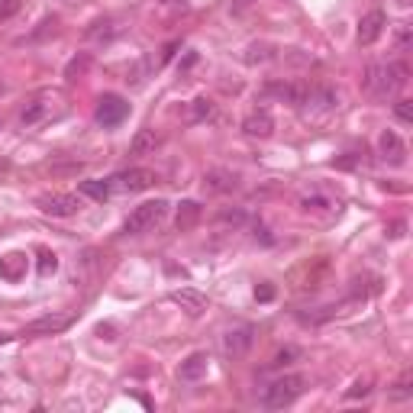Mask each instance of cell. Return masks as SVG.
Segmentation results:
<instances>
[{
    "instance_id": "6",
    "label": "cell",
    "mask_w": 413,
    "mask_h": 413,
    "mask_svg": "<svg viewBox=\"0 0 413 413\" xmlns=\"http://www.w3.org/2000/svg\"><path fill=\"white\" fill-rule=\"evenodd\" d=\"M159 181V175L149 168H127V171H117L110 178V188L113 191H123V194H139V191H149L152 184Z\"/></svg>"
},
{
    "instance_id": "27",
    "label": "cell",
    "mask_w": 413,
    "mask_h": 413,
    "mask_svg": "<svg viewBox=\"0 0 413 413\" xmlns=\"http://www.w3.org/2000/svg\"><path fill=\"white\" fill-rule=\"evenodd\" d=\"M394 117H397L400 123H413V104L410 100H397V104H394Z\"/></svg>"
},
{
    "instance_id": "31",
    "label": "cell",
    "mask_w": 413,
    "mask_h": 413,
    "mask_svg": "<svg viewBox=\"0 0 413 413\" xmlns=\"http://www.w3.org/2000/svg\"><path fill=\"white\" fill-rule=\"evenodd\" d=\"M220 220H223V223H245V213L242 210H223V213H220Z\"/></svg>"
},
{
    "instance_id": "14",
    "label": "cell",
    "mask_w": 413,
    "mask_h": 413,
    "mask_svg": "<svg viewBox=\"0 0 413 413\" xmlns=\"http://www.w3.org/2000/svg\"><path fill=\"white\" fill-rule=\"evenodd\" d=\"M171 301L178 304V307L184 310V313L188 316H200L203 310H207V294H200V291H194V287H175V291H171Z\"/></svg>"
},
{
    "instance_id": "10",
    "label": "cell",
    "mask_w": 413,
    "mask_h": 413,
    "mask_svg": "<svg viewBox=\"0 0 413 413\" xmlns=\"http://www.w3.org/2000/svg\"><path fill=\"white\" fill-rule=\"evenodd\" d=\"M252 343H255V329L252 326H232V329H226V336H223V352L230 358H242L245 352L252 349Z\"/></svg>"
},
{
    "instance_id": "3",
    "label": "cell",
    "mask_w": 413,
    "mask_h": 413,
    "mask_svg": "<svg viewBox=\"0 0 413 413\" xmlns=\"http://www.w3.org/2000/svg\"><path fill=\"white\" fill-rule=\"evenodd\" d=\"M65 107H62V97L55 91H39L33 100H26V107L20 110V127L23 129H33L39 123H45L49 117H58Z\"/></svg>"
},
{
    "instance_id": "2",
    "label": "cell",
    "mask_w": 413,
    "mask_h": 413,
    "mask_svg": "<svg viewBox=\"0 0 413 413\" xmlns=\"http://www.w3.org/2000/svg\"><path fill=\"white\" fill-rule=\"evenodd\" d=\"M304 387H307V378H304V375H281V378H274L272 385L265 387L262 404H265L268 410H284V407H291L301 397Z\"/></svg>"
},
{
    "instance_id": "11",
    "label": "cell",
    "mask_w": 413,
    "mask_h": 413,
    "mask_svg": "<svg viewBox=\"0 0 413 413\" xmlns=\"http://www.w3.org/2000/svg\"><path fill=\"white\" fill-rule=\"evenodd\" d=\"M387 26V14L385 10H368V14L358 20V45H375L381 39Z\"/></svg>"
},
{
    "instance_id": "4",
    "label": "cell",
    "mask_w": 413,
    "mask_h": 413,
    "mask_svg": "<svg viewBox=\"0 0 413 413\" xmlns=\"http://www.w3.org/2000/svg\"><path fill=\"white\" fill-rule=\"evenodd\" d=\"M165 217H168V200H146L127 217L123 232H127V236H142V232L155 230Z\"/></svg>"
},
{
    "instance_id": "33",
    "label": "cell",
    "mask_w": 413,
    "mask_h": 413,
    "mask_svg": "<svg viewBox=\"0 0 413 413\" xmlns=\"http://www.w3.org/2000/svg\"><path fill=\"white\" fill-rule=\"evenodd\" d=\"M294 355H297V349H281L278 355L272 358V365H287V362H291V358H294Z\"/></svg>"
},
{
    "instance_id": "12",
    "label": "cell",
    "mask_w": 413,
    "mask_h": 413,
    "mask_svg": "<svg viewBox=\"0 0 413 413\" xmlns=\"http://www.w3.org/2000/svg\"><path fill=\"white\" fill-rule=\"evenodd\" d=\"M71 320H75L71 313H49V316L33 320L23 333H29V336H55V333H65L71 326Z\"/></svg>"
},
{
    "instance_id": "38",
    "label": "cell",
    "mask_w": 413,
    "mask_h": 413,
    "mask_svg": "<svg viewBox=\"0 0 413 413\" xmlns=\"http://www.w3.org/2000/svg\"><path fill=\"white\" fill-rule=\"evenodd\" d=\"M97 333H100L104 339H113V326H97Z\"/></svg>"
},
{
    "instance_id": "35",
    "label": "cell",
    "mask_w": 413,
    "mask_h": 413,
    "mask_svg": "<svg viewBox=\"0 0 413 413\" xmlns=\"http://www.w3.org/2000/svg\"><path fill=\"white\" fill-rule=\"evenodd\" d=\"M178 49H181V43H168V45H165V55H161V58H165V62H168V58L175 55Z\"/></svg>"
},
{
    "instance_id": "22",
    "label": "cell",
    "mask_w": 413,
    "mask_h": 413,
    "mask_svg": "<svg viewBox=\"0 0 413 413\" xmlns=\"http://www.w3.org/2000/svg\"><path fill=\"white\" fill-rule=\"evenodd\" d=\"M200 220V203H194V200H184L181 207H178V230H191V226Z\"/></svg>"
},
{
    "instance_id": "13",
    "label": "cell",
    "mask_w": 413,
    "mask_h": 413,
    "mask_svg": "<svg viewBox=\"0 0 413 413\" xmlns=\"http://www.w3.org/2000/svg\"><path fill=\"white\" fill-rule=\"evenodd\" d=\"M378 149H381V159H385L387 165H394V168H400V165L407 161V146L394 129H385V133H381Z\"/></svg>"
},
{
    "instance_id": "32",
    "label": "cell",
    "mask_w": 413,
    "mask_h": 413,
    "mask_svg": "<svg viewBox=\"0 0 413 413\" xmlns=\"http://www.w3.org/2000/svg\"><path fill=\"white\" fill-rule=\"evenodd\" d=\"M16 10H20V4H16V0H7V4H0V23L10 20V16H14Z\"/></svg>"
},
{
    "instance_id": "9",
    "label": "cell",
    "mask_w": 413,
    "mask_h": 413,
    "mask_svg": "<svg viewBox=\"0 0 413 413\" xmlns=\"http://www.w3.org/2000/svg\"><path fill=\"white\" fill-rule=\"evenodd\" d=\"M336 107H339V91H333V87H326V85H310L307 100H304L301 110H307V113H333Z\"/></svg>"
},
{
    "instance_id": "17",
    "label": "cell",
    "mask_w": 413,
    "mask_h": 413,
    "mask_svg": "<svg viewBox=\"0 0 413 413\" xmlns=\"http://www.w3.org/2000/svg\"><path fill=\"white\" fill-rule=\"evenodd\" d=\"M207 368H210V358H207V352H191V355L181 362V368H178V378L188 381V385H194V381L207 378Z\"/></svg>"
},
{
    "instance_id": "26",
    "label": "cell",
    "mask_w": 413,
    "mask_h": 413,
    "mask_svg": "<svg viewBox=\"0 0 413 413\" xmlns=\"http://www.w3.org/2000/svg\"><path fill=\"white\" fill-rule=\"evenodd\" d=\"M58 272V255L55 252H39V274Z\"/></svg>"
},
{
    "instance_id": "29",
    "label": "cell",
    "mask_w": 413,
    "mask_h": 413,
    "mask_svg": "<svg viewBox=\"0 0 413 413\" xmlns=\"http://www.w3.org/2000/svg\"><path fill=\"white\" fill-rule=\"evenodd\" d=\"M413 394V387H410V375H404V378L397 381V385H394V397L397 400H407Z\"/></svg>"
},
{
    "instance_id": "28",
    "label": "cell",
    "mask_w": 413,
    "mask_h": 413,
    "mask_svg": "<svg viewBox=\"0 0 413 413\" xmlns=\"http://www.w3.org/2000/svg\"><path fill=\"white\" fill-rule=\"evenodd\" d=\"M207 117H213V104L207 97H197L194 100V119H207Z\"/></svg>"
},
{
    "instance_id": "20",
    "label": "cell",
    "mask_w": 413,
    "mask_h": 413,
    "mask_svg": "<svg viewBox=\"0 0 413 413\" xmlns=\"http://www.w3.org/2000/svg\"><path fill=\"white\" fill-rule=\"evenodd\" d=\"M159 133L155 129H139V133L133 136V142H129V152L133 155H149V152H155L159 149Z\"/></svg>"
},
{
    "instance_id": "8",
    "label": "cell",
    "mask_w": 413,
    "mask_h": 413,
    "mask_svg": "<svg viewBox=\"0 0 413 413\" xmlns=\"http://www.w3.org/2000/svg\"><path fill=\"white\" fill-rule=\"evenodd\" d=\"M36 207H39L45 217H75V213L81 210V200H77L75 194H62V191H55V194L36 197Z\"/></svg>"
},
{
    "instance_id": "18",
    "label": "cell",
    "mask_w": 413,
    "mask_h": 413,
    "mask_svg": "<svg viewBox=\"0 0 413 413\" xmlns=\"http://www.w3.org/2000/svg\"><path fill=\"white\" fill-rule=\"evenodd\" d=\"M203 188L213 191V194H232L236 191V175L226 168H213L203 175Z\"/></svg>"
},
{
    "instance_id": "5",
    "label": "cell",
    "mask_w": 413,
    "mask_h": 413,
    "mask_svg": "<svg viewBox=\"0 0 413 413\" xmlns=\"http://www.w3.org/2000/svg\"><path fill=\"white\" fill-rule=\"evenodd\" d=\"M307 91H310V85H304V81H268L262 87V97H274L281 104H291L301 110L304 100H307Z\"/></svg>"
},
{
    "instance_id": "15",
    "label": "cell",
    "mask_w": 413,
    "mask_h": 413,
    "mask_svg": "<svg viewBox=\"0 0 413 413\" xmlns=\"http://www.w3.org/2000/svg\"><path fill=\"white\" fill-rule=\"evenodd\" d=\"M242 133L249 139H268L274 133V117L268 110H252L242 119Z\"/></svg>"
},
{
    "instance_id": "25",
    "label": "cell",
    "mask_w": 413,
    "mask_h": 413,
    "mask_svg": "<svg viewBox=\"0 0 413 413\" xmlns=\"http://www.w3.org/2000/svg\"><path fill=\"white\" fill-rule=\"evenodd\" d=\"M371 385H375V378H371V375H362V378L355 381V385L349 387V391H345V397L349 400H358V397H368L371 394Z\"/></svg>"
},
{
    "instance_id": "37",
    "label": "cell",
    "mask_w": 413,
    "mask_h": 413,
    "mask_svg": "<svg viewBox=\"0 0 413 413\" xmlns=\"http://www.w3.org/2000/svg\"><path fill=\"white\" fill-rule=\"evenodd\" d=\"M400 230H404V223H391V232H387V236H394V239H397V236H404V232H400Z\"/></svg>"
},
{
    "instance_id": "39",
    "label": "cell",
    "mask_w": 413,
    "mask_h": 413,
    "mask_svg": "<svg viewBox=\"0 0 413 413\" xmlns=\"http://www.w3.org/2000/svg\"><path fill=\"white\" fill-rule=\"evenodd\" d=\"M0 343H4V336H0Z\"/></svg>"
},
{
    "instance_id": "7",
    "label": "cell",
    "mask_w": 413,
    "mask_h": 413,
    "mask_svg": "<svg viewBox=\"0 0 413 413\" xmlns=\"http://www.w3.org/2000/svg\"><path fill=\"white\" fill-rule=\"evenodd\" d=\"M129 117V104L127 97H119V94H104V97L97 100V110H94V119H97L100 127H119L123 119Z\"/></svg>"
},
{
    "instance_id": "36",
    "label": "cell",
    "mask_w": 413,
    "mask_h": 413,
    "mask_svg": "<svg viewBox=\"0 0 413 413\" xmlns=\"http://www.w3.org/2000/svg\"><path fill=\"white\" fill-rule=\"evenodd\" d=\"M161 4H165V7H188L191 0H161Z\"/></svg>"
},
{
    "instance_id": "23",
    "label": "cell",
    "mask_w": 413,
    "mask_h": 413,
    "mask_svg": "<svg viewBox=\"0 0 413 413\" xmlns=\"http://www.w3.org/2000/svg\"><path fill=\"white\" fill-rule=\"evenodd\" d=\"M77 191H81L85 197H91V200H107V197L113 194L110 181H81V184H77Z\"/></svg>"
},
{
    "instance_id": "21",
    "label": "cell",
    "mask_w": 413,
    "mask_h": 413,
    "mask_svg": "<svg viewBox=\"0 0 413 413\" xmlns=\"http://www.w3.org/2000/svg\"><path fill=\"white\" fill-rule=\"evenodd\" d=\"M87 68H91V52H77V55L65 65V81H77V77H85Z\"/></svg>"
},
{
    "instance_id": "24",
    "label": "cell",
    "mask_w": 413,
    "mask_h": 413,
    "mask_svg": "<svg viewBox=\"0 0 413 413\" xmlns=\"http://www.w3.org/2000/svg\"><path fill=\"white\" fill-rule=\"evenodd\" d=\"M272 58V45L268 43H252L245 49V65H259V62H268Z\"/></svg>"
},
{
    "instance_id": "30",
    "label": "cell",
    "mask_w": 413,
    "mask_h": 413,
    "mask_svg": "<svg viewBox=\"0 0 413 413\" xmlns=\"http://www.w3.org/2000/svg\"><path fill=\"white\" fill-rule=\"evenodd\" d=\"M255 7V0H230V14H245V10H252Z\"/></svg>"
},
{
    "instance_id": "34",
    "label": "cell",
    "mask_w": 413,
    "mask_h": 413,
    "mask_svg": "<svg viewBox=\"0 0 413 413\" xmlns=\"http://www.w3.org/2000/svg\"><path fill=\"white\" fill-rule=\"evenodd\" d=\"M255 297H259L262 304H268L274 297V287L272 284H262V287H255Z\"/></svg>"
},
{
    "instance_id": "16",
    "label": "cell",
    "mask_w": 413,
    "mask_h": 413,
    "mask_svg": "<svg viewBox=\"0 0 413 413\" xmlns=\"http://www.w3.org/2000/svg\"><path fill=\"white\" fill-rule=\"evenodd\" d=\"M29 272V255L26 252H7L0 255V278L10 281V284H16V281H23Z\"/></svg>"
},
{
    "instance_id": "1",
    "label": "cell",
    "mask_w": 413,
    "mask_h": 413,
    "mask_svg": "<svg viewBox=\"0 0 413 413\" xmlns=\"http://www.w3.org/2000/svg\"><path fill=\"white\" fill-rule=\"evenodd\" d=\"M407 81H410L407 62H378V65H368V68H365L362 91L375 100H391L404 91Z\"/></svg>"
},
{
    "instance_id": "19",
    "label": "cell",
    "mask_w": 413,
    "mask_h": 413,
    "mask_svg": "<svg viewBox=\"0 0 413 413\" xmlns=\"http://www.w3.org/2000/svg\"><path fill=\"white\" fill-rule=\"evenodd\" d=\"M119 33H123L119 20H97L91 29H87V39H91V43H110V39H117Z\"/></svg>"
}]
</instances>
